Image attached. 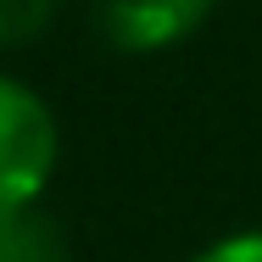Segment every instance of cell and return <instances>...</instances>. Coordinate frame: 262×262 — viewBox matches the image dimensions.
<instances>
[{
    "mask_svg": "<svg viewBox=\"0 0 262 262\" xmlns=\"http://www.w3.org/2000/svg\"><path fill=\"white\" fill-rule=\"evenodd\" d=\"M195 262H262V234H234V240H217L212 251H201Z\"/></svg>",
    "mask_w": 262,
    "mask_h": 262,
    "instance_id": "obj_5",
    "label": "cell"
},
{
    "mask_svg": "<svg viewBox=\"0 0 262 262\" xmlns=\"http://www.w3.org/2000/svg\"><path fill=\"white\" fill-rule=\"evenodd\" d=\"M56 0H0V45H23L51 23Z\"/></svg>",
    "mask_w": 262,
    "mask_h": 262,
    "instance_id": "obj_4",
    "label": "cell"
},
{
    "mask_svg": "<svg viewBox=\"0 0 262 262\" xmlns=\"http://www.w3.org/2000/svg\"><path fill=\"white\" fill-rule=\"evenodd\" d=\"M212 0H95V23L112 45L123 51H157L184 39Z\"/></svg>",
    "mask_w": 262,
    "mask_h": 262,
    "instance_id": "obj_2",
    "label": "cell"
},
{
    "mask_svg": "<svg viewBox=\"0 0 262 262\" xmlns=\"http://www.w3.org/2000/svg\"><path fill=\"white\" fill-rule=\"evenodd\" d=\"M0 262H67V240L51 217L28 207L0 212Z\"/></svg>",
    "mask_w": 262,
    "mask_h": 262,
    "instance_id": "obj_3",
    "label": "cell"
},
{
    "mask_svg": "<svg viewBox=\"0 0 262 262\" xmlns=\"http://www.w3.org/2000/svg\"><path fill=\"white\" fill-rule=\"evenodd\" d=\"M56 167V123L34 90L0 78V212L34 207Z\"/></svg>",
    "mask_w": 262,
    "mask_h": 262,
    "instance_id": "obj_1",
    "label": "cell"
}]
</instances>
